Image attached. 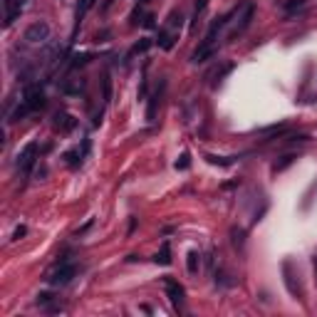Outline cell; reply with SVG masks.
Masks as SVG:
<instances>
[{"mask_svg":"<svg viewBox=\"0 0 317 317\" xmlns=\"http://www.w3.org/2000/svg\"><path fill=\"white\" fill-rule=\"evenodd\" d=\"M37 154H40L37 141L25 144V146H22V151L18 154V169H20L22 174H30V171H33V166H35V161H37Z\"/></svg>","mask_w":317,"mask_h":317,"instance_id":"6da1fadb","label":"cell"},{"mask_svg":"<svg viewBox=\"0 0 317 317\" xmlns=\"http://www.w3.org/2000/svg\"><path fill=\"white\" fill-rule=\"evenodd\" d=\"M22 104H25V107H28L30 112H37V109L45 107V92L40 89V85H30L28 89H25Z\"/></svg>","mask_w":317,"mask_h":317,"instance_id":"7a4b0ae2","label":"cell"},{"mask_svg":"<svg viewBox=\"0 0 317 317\" xmlns=\"http://www.w3.org/2000/svg\"><path fill=\"white\" fill-rule=\"evenodd\" d=\"M25 40H28V42H33V45L50 40V25H47L45 20H37V22H33L30 28L25 30Z\"/></svg>","mask_w":317,"mask_h":317,"instance_id":"3957f363","label":"cell"},{"mask_svg":"<svg viewBox=\"0 0 317 317\" xmlns=\"http://www.w3.org/2000/svg\"><path fill=\"white\" fill-rule=\"evenodd\" d=\"M74 275H77V265H74V263H62V265H57V270L52 273L47 280H50V285H67Z\"/></svg>","mask_w":317,"mask_h":317,"instance_id":"277c9868","label":"cell"},{"mask_svg":"<svg viewBox=\"0 0 317 317\" xmlns=\"http://www.w3.org/2000/svg\"><path fill=\"white\" fill-rule=\"evenodd\" d=\"M282 282H285L287 293L293 295V298H300V295H302V287H300L298 278L293 275V263H290V260H285V263H282Z\"/></svg>","mask_w":317,"mask_h":317,"instance_id":"5b68a950","label":"cell"},{"mask_svg":"<svg viewBox=\"0 0 317 317\" xmlns=\"http://www.w3.org/2000/svg\"><path fill=\"white\" fill-rule=\"evenodd\" d=\"M164 287H166V295L174 302V307H178L183 302V295H186L183 293V285L178 280H174V278H164Z\"/></svg>","mask_w":317,"mask_h":317,"instance_id":"8992f818","label":"cell"},{"mask_svg":"<svg viewBox=\"0 0 317 317\" xmlns=\"http://www.w3.org/2000/svg\"><path fill=\"white\" fill-rule=\"evenodd\" d=\"M253 15H255V5H253V3H246V8H243V15H241V22H238L235 28H233L230 37H235V35L246 33V30H248V25L253 22Z\"/></svg>","mask_w":317,"mask_h":317,"instance_id":"52a82bcc","label":"cell"},{"mask_svg":"<svg viewBox=\"0 0 317 317\" xmlns=\"http://www.w3.org/2000/svg\"><path fill=\"white\" fill-rule=\"evenodd\" d=\"M52 124H55V129H60L62 134H67V131H72V129L77 126V119H74L72 114H67V112H57Z\"/></svg>","mask_w":317,"mask_h":317,"instance_id":"ba28073f","label":"cell"},{"mask_svg":"<svg viewBox=\"0 0 317 317\" xmlns=\"http://www.w3.org/2000/svg\"><path fill=\"white\" fill-rule=\"evenodd\" d=\"M87 146H89V144H87ZM87 146H85L82 151H79V149H72V151H67V154H65V161H67V166H70V169L82 166V156L87 154Z\"/></svg>","mask_w":317,"mask_h":317,"instance_id":"9c48e42d","label":"cell"},{"mask_svg":"<svg viewBox=\"0 0 317 317\" xmlns=\"http://www.w3.org/2000/svg\"><path fill=\"white\" fill-rule=\"evenodd\" d=\"M154 263L156 265H171V246L164 241L161 248H158V253L154 255Z\"/></svg>","mask_w":317,"mask_h":317,"instance_id":"30bf717a","label":"cell"},{"mask_svg":"<svg viewBox=\"0 0 317 317\" xmlns=\"http://www.w3.org/2000/svg\"><path fill=\"white\" fill-rule=\"evenodd\" d=\"M5 5H8V18H5V25H13L15 18L22 13V0H5Z\"/></svg>","mask_w":317,"mask_h":317,"instance_id":"8fae6325","label":"cell"},{"mask_svg":"<svg viewBox=\"0 0 317 317\" xmlns=\"http://www.w3.org/2000/svg\"><path fill=\"white\" fill-rule=\"evenodd\" d=\"M206 161H208V164H213V166H223V169H228V166H233L235 158H233V156H216V154H206Z\"/></svg>","mask_w":317,"mask_h":317,"instance_id":"7c38bea8","label":"cell"},{"mask_svg":"<svg viewBox=\"0 0 317 317\" xmlns=\"http://www.w3.org/2000/svg\"><path fill=\"white\" fill-rule=\"evenodd\" d=\"M186 268H189L191 275H196V273L201 270V255H198V250H189V255H186Z\"/></svg>","mask_w":317,"mask_h":317,"instance_id":"4fadbf2b","label":"cell"},{"mask_svg":"<svg viewBox=\"0 0 317 317\" xmlns=\"http://www.w3.org/2000/svg\"><path fill=\"white\" fill-rule=\"evenodd\" d=\"M230 241H233L235 248H241V250H243V246H246V230L233 226V228H230Z\"/></svg>","mask_w":317,"mask_h":317,"instance_id":"5bb4252c","label":"cell"},{"mask_svg":"<svg viewBox=\"0 0 317 317\" xmlns=\"http://www.w3.org/2000/svg\"><path fill=\"white\" fill-rule=\"evenodd\" d=\"M158 97H161V92H154V97L149 99V107H146V122H154L156 119V107H158Z\"/></svg>","mask_w":317,"mask_h":317,"instance_id":"9a60e30c","label":"cell"},{"mask_svg":"<svg viewBox=\"0 0 317 317\" xmlns=\"http://www.w3.org/2000/svg\"><path fill=\"white\" fill-rule=\"evenodd\" d=\"M149 47H151V40H149V37H144L141 42H137L134 47L129 50V55H126V60H131V57H134V55H141V52H146Z\"/></svg>","mask_w":317,"mask_h":317,"instance_id":"2e32d148","label":"cell"},{"mask_svg":"<svg viewBox=\"0 0 317 317\" xmlns=\"http://www.w3.org/2000/svg\"><path fill=\"white\" fill-rule=\"evenodd\" d=\"M293 161H295V154H285V156L280 158V161L273 166V174H280V171H285V169H287L290 164H293Z\"/></svg>","mask_w":317,"mask_h":317,"instance_id":"e0dca14e","label":"cell"},{"mask_svg":"<svg viewBox=\"0 0 317 317\" xmlns=\"http://www.w3.org/2000/svg\"><path fill=\"white\" fill-rule=\"evenodd\" d=\"M174 166H176V171H186V169L191 166V154H189V151H183V154L176 158V164H174Z\"/></svg>","mask_w":317,"mask_h":317,"instance_id":"ac0fdd59","label":"cell"},{"mask_svg":"<svg viewBox=\"0 0 317 317\" xmlns=\"http://www.w3.org/2000/svg\"><path fill=\"white\" fill-rule=\"evenodd\" d=\"M94 5V0H79V5H77V25L82 22V18H85V13L89 10Z\"/></svg>","mask_w":317,"mask_h":317,"instance_id":"d6986e66","label":"cell"},{"mask_svg":"<svg viewBox=\"0 0 317 317\" xmlns=\"http://www.w3.org/2000/svg\"><path fill=\"white\" fill-rule=\"evenodd\" d=\"M156 42H158V47H164V50H171V47H174V37H171L166 30L158 33V40H156Z\"/></svg>","mask_w":317,"mask_h":317,"instance_id":"ffe728a7","label":"cell"},{"mask_svg":"<svg viewBox=\"0 0 317 317\" xmlns=\"http://www.w3.org/2000/svg\"><path fill=\"white\" fill-rule=\"evenodd\" d=\"M102 87H104V102H109L112 99V79H109V74H104Z\"/></svg>","mask_w":317,"mask_h":317,"instance_id":"44dd1931","label":"cell"},{"mask_svg":"<svg viewBox=\"0 0 317 317\" xmlns=\"http://www.w3.org/2000/svg\"><path fill=\"white\" fill-rule=\"evenodd\" d=\"M302 5H305V0H287V3H285V10L293 13V10H298V8H302Z\"/></svg>","mask_w":317,"mask_h":317,"instance_id":"7402d4cb","label":"cell"},{"mask_svg":"<svg viewBox=\"0 0 317 317\" xmlns=\"http://www.w3.org/2000/svg\"><path fill=\"white\" fill-rule=\"evenodd\" d=\"M25 235H28V226H18L13 230V241H20V238H25Z\"/></svg>","mask_w":317,"mask_h":317,"instance_id":"603a6c76","label":"cell"},{"mask_svg":"<svg viewBox=\"0 0 317 317\" xmlns=\"http://www.w3.org/2000/svg\"><path fill=\"white\" fill-rule=\"evenodd\" d=\"M89 57H92V55H74V60H72V67L87 65V62H89Z\"/></svg>","mask_w":317,"mask_h":317,"instance_id":"cb8c5ba5","label":"cell"},{"mask_svg":"<svg viewBox=\"0 0 317 317\" xmlns=\"http://www.w3.org/2000/svg\"><path fill=\"white\" fill-rule=\"evenodd\" d=\"M52 302V295L50 293H40L37 295V305H50Z\"/></svg>","mask_w":317,"mask_h":317,"instance_id":"d4e9b609","label":"cell"},{"mask_svg":"<svg viewBox=\"0 0 317 317\" xmlns=\"http://www.w3.org/2000/svg\"><path fill=\"white\" fill-rule=\"evenodd\" d=\"M206 3H208V0H198V5H196V13H194L196 18H198V15H201V13L206 10Z\"/></svg>","mask_w":317,"mask_h":317,"instance_id":"484cf974","label":"cell"},{"mask_svg":"<svg viewBox=\"0 0 317 317\" xmlns=\"http://www.w3.org/2000/svg\"><path fill=\"white\" fill-rule=\"evenodd\" d=\"M134 228H137V218H131L129 221V233H134Z\"/></svg>","mask_w":317,"mask_h":317,"instance_id":"4316f807","label":"cell"}]
</instances>
